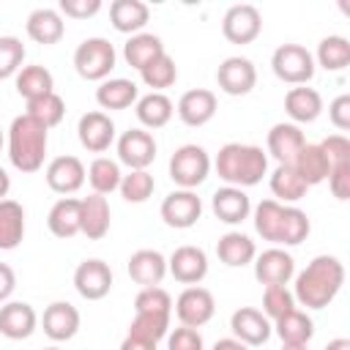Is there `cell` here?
I'll return each mask as SVG.
<instances>
[{
    "label": "cell",
    "instance_id": "ab89813d",
    "mask_svg": "<svg viewBox=\"0 0 350 350\" xmlns=\"http://www.w3.org/2000/svg\"><path fill=\"white\" fill-rule=\"evenodd\" d=\"M139 77H142V82L150 88V93H164L167 88L175 85V79H178V66H175V60L164 52V55L156 57L150 66H145V68L139 71Z\"/></svg>",
    "mask_w": 350,
    "mask_h": 350
},
{
    "label": "cell",
    "instance_id": "e0dca14e",
    "mask_svg": "<svg viewBox=\"0 0 350 350\" xmlns=\"http://www.w3.org/2000/svg\"><path fill=\"white\" fill-rule=\"evenodd\" d=\"M77 137H79V145L90 153H104L109 150V145L115 142V123L107 112L101 109H90L79 118L77 123Z\"/></svg>",
    "mask_w": 350,
    "mask_h": 350
},
{
    "label": "cell",
    "instance_id": "9f6ffc18",
    "mask_svg": "<svg viewBox=\"0 0 350 350\" xmlns=\"http://www.w3.org/2000/svg\"><path fill=\"white\" fill-rule=\"evenodd\" d=\"M8 191H11V175L0 167V200H5V197H8Z\"/></svg>",
    "mask_w": 350,
    "mask_h": 350
},
{
    "label": "cell",
    "instance_id": "d590c367",
    "mask_svg": "<svg viewBox=\"0 0 350 350\" xmlns=\"http://www.w3.org/2000/svg\"><path fill=\"white\" fill-rule=\"evenodd\" d=\"M25 238V208L16 200H0V252H11Z\"/></svg>",
    "mask_w": 350,
    "mask_h": 350
},
{
    "label": "cell",
    "instance_id": "83f0119b",
    "mask_svg": "<svg viewBox=\"0 0 350 350\" xmlns=\"http://www.w3.org/2000/svg\"><path fill=\"white\" fill-rule=\"evenodd\" d=\"M150 19V8L142 0H112L109 5V22L118 33L137 36Z\"/></svg>",
    "mask_w": 350,
    "mask_h": 350
},
{
    "label": "cell",
    "instance_id": "db71d44e",
    "mask_svg": "<svg viewBox=\"0 0 350 350\" xmlns=\"http://www.w3.org/2000/svg\"><path fill=\"white\" fill-rule=\"evenodd\" d=\"M120 350H156L153 342H142V339H134V336H126L120 342Z\"/></svg>",
    "mask_w": 350,
    "mask_h": 350
},
{
    "label": "cell",
    "instance_id": "44dd1931",
    "mask_svg": "<svg viewBox=\"0 0 350 350\" xmlns=\"http://www.w3.org/2000/svg\"><path fill=\"white\" fill-rule=\"evenodd\" d=\"M211 211L219 221L224 224H241L252 216V200L246 194V189H235V186H221L213 191L211 197Z\"/></svg>",
    "mask_w": 350,
    "mask_h": 350
},
{
    "label": "cell",
    "instance_id": "836d02e7",
    "mask_svg": "<svg viewBox=\"0 0 350 350\" xmlns=\"http://www.w3.org/2000/svg\"><path fill=\"white\" fill-rule=\"evenodd\" d=\"M268 186H271L273 200L282 202V205H295L309 191V186L295 175V170L290 164H276V170L268 178Z\"/></svg>",
    "mask_w": 350,
    "mask_h": 350
},
{
    "label": "cell",
    "instance_id": "484cf974",
    "mask_svg": "<svg viewBox=\"0 0 350 350\" xmlns=\"http://www.w3.org/2000/svg\"><path fill=\"white\" fill-rule=\"evenodd\" d=\"M25 30L36 44L52 46L66 36V22H63L57 8H36V11H30Z\"/></svg>",
    "mask_w": 350,
    "mask_h": 350
},
{
    "label": "cell",
    "instance_id": "7402d4cb",
    "mask_svg": "<svg viewBox=\"0 0 350 350\" xmlns=\"http://www.w3.org/2000/svg\"><path fill=\"white\" fill-rule=\"evenodd\" d=\"M304 145H306V137L295 123H273L265 137V148H268L265 153L273 156L276 164H293V159Z\"/></svg>",
    "mask_w": 350,
    "mask_h": 350
},
{
    "label": "cell",
    "instance_id": "4dcf8cb0",
    "mask_svg": "<svg viewBox=\"0 0 350 350\" xmlns=\"http://www.w3.org/2000/svg\"><path fill=\"white\" fill-rule=\"evenodd\" d=\"M134 112H137V120L142 123V129H150L153 131V129H164L172 120L175 104L164 93H145V96L137 98Z\"/></svg>",
    "mask_w": 350,
    "mask_h": 350
},
{
    "label": "cell",
    "instance_id": "3957f363",
    "mask_svg": "<svg viewBox=\"0 0 350 350\" xmlns=\"http://www.w3.org/2000/svg\"><path fill=\"white\" fill-rule=\"evenodd\" d=\"M49 129L30 115H16L8 126V161L19 172H38L46 159Z\"/></svg>",
    "mask_w": 350,
    "mask_h": 350
},
{
    "label": "cell",
    "instance_id": "d4e9b609",
    "mask_svg": "<svg viewBox=\"0 0 350 350\" xmlns=\"http://www.w3.org/2000/svg\"><path fill=\"white\" fill-rule=\"evenodd\" d=\"M284 112L290 115V123H295V126L314 123L320 118V112H323V96L314 88L295 85L284 96Z\"/></svg>",
    "mask_w": 350,
    "mask_h": 350
},
{
    "label": "cell",
    "instance_id": "cb8c5ba5",
    "mask_svg": "<svg viewBox=\"0 0 350 350\" xmlns=\"http://www.w3.org/2000/svg\"><path fill=\"white\" fill-rule=\"evenodd\" d=\"M129 276L142 287H159L167 276V257L156 249H137L126 265Z\"/></svg>",
    "mask_w": 350,
    "mask_h": 350
},
{
    "label": "cell",
    "instance_id": "ba28073f",
    "mask_svg": "<svg viewBox=\"0 0 350 350\" xmlns=\"http://www.w3.org/2000/svg\"><path fill=\"white\" fill-rule=\"evenodd\" d=\"M216 314V301L208 287L191 284L175 298V317L186 328H202Z\"/></svg>",
    "mask_w": 350,
    "mask_h": 350
},
{
    "label": "cell",
    "instance_id": "7dc6e473",
    "mask_svg": "<svg viewBox=\"0 0 350 350\" xmlns=\"http://www.w3.org/2000/svg\"><path fill=\"white\" fill-rule=\"evenodd\" d=\"M167 350H205V342L197 328L178 325L175 331L167 334Z\"/></svg>",
    "mask_w": 350,
    "mask_h": 350
},
{
    "label": "cell",
    "instance_id": "e575fe53",
    "mask_svg": "<svg viewBox=\"0 0 350 350\" xmlns=\"http://www.w3.org/2000/svg\"><path fill=\"white\" fill-rule=\"evenodd\" d=\"M271 325H273V334L282 339V345H309V339L314 336V320L301 309L282 314Z\"/></svg>",
    "mask_w": 350,
    "mask_h": 350
},
{
    "label": "cell",
    "instance_id": "91938a15",
    "mask_svg": "<svg viewBox=\"0 0 350 350\" xmlns=\"http://www.w3.org/2000/svg\"><path fill=\"white\" fill-rule=\"evenodd\" d=\"M3 142H5V137H3V129H0V150H3Z\"/></svg>",
    "mask_w": 350,
    "mask_h": 350
},
{
    "label": "cell",
    "instance_id": "f907efd6",
    "mask_svg": "<svg viewBox=\"0 0 350 350\" xmlns=\"http://www.w3.org/2000/svg\"><path fill=\"white\" fill-rule=\"evenodd\" d=\"M325 180H328V189L336 200H347L350 197V161L334 164Z\"/></svg>",
    "mask_w": 350,
    "mask_h": 350
},
{
    "label": "cell",
    "instance_id": "9a60e30c",
    "mask_svg": "<svg viewBox=\"0 0 350 350\" xmlns=\"http://www.w3.org/2000/svg\"><path fill=\"white\" fill-rule=\"evenodd\" d=\"M252 265H254V279L260 284H265V287H271V284H287L295 276V260L282 246H271V249L260 252L252 260Z\"/></svg>",
    "mask_w": 350,
    "mask_h": 350
},
{
    "label": "cell",
    "instance_id": "f546056e",
    "mask_svg": "<svg viewBox=\"0 0 350 350\" xmlns=\"http://www.w3.org/2000/svg\"><path fill=\"white\" fill-rule=\"evenodd\" d=\"M216 254H219V260H221L224 265H230V268H243V265H249V262L257 257V246H254V241H252L246 232L230 230V232H224V235L219 238Z\"/></svg>",
    "mask_w": 350,
    "mask_h": 350
},
{
    "label": "cell",
    "instance_id": "8992f818",
    "mask_svg": "<svg viewBox=\"0 0 350 350\" xmlns=\"http://www.w3.org/2000/svg\"><path fill=\"white\" fill-rule=\"evenodd\" d=\"M271 68H273L276 79H282L287 85H306L317 71L312 52L306 46H301V44L276 46L273 55H271Z\"/></svg>",
    "mask_w": 350,
    "mask_h": 350
},
{
    "label": "cell",
    "instance_id": "f35d334b",
    "mask_svg": "<svg viewBox=\"0 0 350 350\" xmlns=\"http://www.w3.org/2000/svg\"><path fill=\"white\" fill-rule=\"evenodd\" d=\"M312 57H314V66L325 71H342L350 63V41L345 36H325L317 44V52Z\"/></svg>",
    "mask_w": 350,
    "mask_h": 350
},
{
    "label": "cell",
    "instance_id": "d6986e66",
    "mask_svg": "<svg viewBox=\"0 0 350 350\" xmlns=\"http://www.w3.org/2000/svg\"><path fill=\"white\" fill-rule=\"evenodd\" d=\"M79 309L68 301H52L46 309H44V317H41V328L44 334L52 339V342H68L77 336L79 331Z\"/></svg>",
    "mask_w": 350,
    "mask_h": 350
},
{
    "label": "cell",
    "instance_id": "74e56055",
    "mask_svg": "<svg viewBox=\"0 0 350 350\" xmlns=\"http://www.w3.org/2000/svg\"><path fill=\"white\" fill-rule=\"evenodd\" d=\"M120 178H123L120 164H118L115 159H109V156H96V159L90 161V167H88V183H90L93 194L107 197V194L118 191Z\"/></svg>",
    "mask_w": 350,
    "mask_h": 350
},
{
    "label": "cell",
    "instance_id": "4316f807",
    "mask_svg": "<svg viewBox=\"0 0 350 350\" xmlns=\"http://www.w3.org/2000/svg\"><path fill=\"white\" fill-rule=\"evenodd\" d=\"M139 98V88L137 82L126 79V77H109L104 82H98L96 88V104L101 109H129L131 104H137Z\"/></svg>",
    "mask_w": 350,
    "mask_h": 350
},
{
    "label": "cell",
    "instance_id": "30bf717a",
    "mask_svg": "<svg viewBox=\"0 0 350 350\" xmlns=\"http://www.w3.org/2000/svg\"><path fill=\"white\" fill-rule=\"evenodd\" d=\"M118 164H126L129 170H148L156 159V137L148 129H129L118 137Z\"/></svg>",
    "mask_w": 350,
    "mask_h": 350
},
{
    "label": "cell",
    "instance_id": "603a6c76",
    "mask_svg": "<svg viewBox=\"0 0 350 350\" xmlns=\"http://www.w3.org/2000/svg\"><path fill=\"white\" fill-rule=\"evenodd\" d=\"M109 202L101 194H88L79 200V232L90 241H101L109 232Z\"/></svg>",
    "mask_w": 350,
    "mask_h": 350
},
{
    "label": "cell",
    "instance_id": "ac0fdd59",
    "mask_svg": "<svg viewBox=\"0 0 350 350\" xmlns=\"http://www.w3.org/2000/svg\"><path fill=\"white\" fill-rule=\"evenodd\" d=\"M216 107H219V101H216V93L213 90H208V88H191V90H186L178 98L175 112H178V118L186 126L200 129V126H205V123L213 120Z\"/></svg>",
    "mask_w": 350,
    "mask_h": 350
},
{
    "label": "cell",
    "instance_id": "5b68a950",
    "mask_svg": "<svg viewBox=\"0 0 350 350\" xmlns=\"http://www.w3.org/2000/svg\"><path fill=\"white\" fill-rule=\"evenodd\" d=\"M211 156L202 145H194V142H186L180 145L172 156H170V178L178 189H197L200 183H205V178L211 175Z\"/></svg>",
    "mask_w": 350,
    "mask_h": 350
},
{
    "label": "cell",
    "instance_id": "bcb514c9",
    "mask_svg": "<svg viewBox=\"0 0 350 350\" xmlns=\"http://www.w3.org/2000/svg\"><path fill=\"white\" fill-rule=\"evenodd\" d=\"M25 63V44L16 36H0V79L16 77Z\"/></svg>",
    "mask_w": 350,
    "mask_h": 350
},
{
    "label": "cell",
    "instance_id": "d6a6232c",
    "mask_svg": "<svg viewBox=\"0 0 350 350\" xmlns=\"http://www.w3.org/2000/svg\"><path fill=\"white\" fill-rule=\"evenodd\" d=\"M46 227L55 238H74L79 232V200L77 197H60L49 213H46Z\"/></svg>",
    "mask_w": 350,
    "mask_h": 350
},
{
    "label": "cell",
    "instance_id": "7bdbcfd3",
    "mask_svg": "<svg viewBox=\"0 0 350 350\" xmlns=\"http://www.w3.org/2000/svg\"><path fill=\"white\" fill-rule=\"evenodd\" d=\"M170 334V314H134L129 325V336L159 345Z\"/></svg>",
    "mask_w": 350,
    "mask_h": 350
},
{
    "label": "cell",
    "instance_id": "680465c9",
    "mask_svg": "<svg viewBox=\"0 0 350 350\" xmlns=\"http://www.w3.org/2000/svg\"><path fill=\"white\" fill-rule=\"evenodd\" d=\"M282 350H309V345H282Z\"/></svg>",
    "mask_w": 350,
    "mask_h": 350
},
{
    "label": "cell",
    "instance_id": "94428289",
    "mask_svg": "<svg viewBox=\"0 0 350 350\" xmlns=\"http://www.w3.org/2000/svg\"><path fill=\"white\" fill-rule=\"evenodd\" d=\"M44 350H60V347H57V345H52V347H44Z\"/></svg>",
    "mask_w": 350,
    "mask_h": 350
},
{
    "label": "cell",
    "instance_id": "816d5d0a",
    "mask_svg": "<svg viewBox=\"0 0 350 350\" xmlns=\"http://www.w3.org/2000/svg\"><path fill=\"white\" fill-rule=\"evenodd\" d=\"M328 120L334 123V129L347 131L350 129V96L342 93L328 104Z\"/></svg>",
    "mask_w": 350,
    "mask_h": 350
},
{
    "label": "cell",
    "instance_id": "60d3db41",
    "mask_svg": "<svg viewBox=\"0 0 350 350\" xmlns=\"http://www.w3.org/2000/svg\"><path fill=\"white\" fill-rule=\"evenodd\" d=\"M25 115H30L33 120H38L44 129H55V126L63 120V115H66V101H63L57 93H46V96H41V98L27 101Z\"/></svg>",
    "mask_w": 350,
    "mask_h": 350
},
{
    "label": "cell",
    "instance_id": "2e32d148",
    "mask_svg": "<svg viewBox=\"0 0 350 350\" xmlns=\"http://www.w3.org/2000/svg\"><path fill=\"white\" fill-rule=\"evenodd\" d=\"M230 331H232V336H235L238 342H243L246 347H260V345H265V342L271 339L273 325H271V320H268L260 309H254V306H241V309H235V312L230 314Z\"/></svg>",
    "mask_w": 350,
    "mask_h": 350
},
{
    "label": "cell",
    "instance_id": "52a82bcc",
    "mask_svg": "<svg viewBox=\"0 0 350 350\" xmlns=\"http://www.w3.org/2000/svg\"><path fill=\"white\" fill-rule=\"evenodd\" d=\"M161 221L172 230H189L202 216V200L191 189H175L161 200Z\"/></svg>",
    "mask_w": 350,
    "mask_h": 350
},
{
    "label": "cell",
    "instance_id": "ee69618b",
    "mask_svg": "<svg viewBox=\"0 0 350 350\" xmlns=\"http://www.w3.org/2000/svg\"><path fill=\"white\" fill-rule=\"evenodd\" d=\"M293 309H298V304H295L293 290H287V284H271L262 290V314L271 323L279 320L282 314L293 312Z\"/></svg>",
    "mask_w": 350,
    "mask_h": 350
},
{
    "label": "cell",
    "instance_id": "681fc988",
    "mask_svg": "<svg viewBox=\"0 0 350 350\" xmlns=\"http://www.w3.org/2000/svg\"><path fill=\"white\" fill-rule=\"evenodd\" d=\"M57 11H60V16L88 19V16H96L101 11V0H60Z\"/></svg>",
    "mask_w": 350,
    "mask_h": 350
},
{
    "label": "cell",
    "instance_id": "8fae6325",
    "mask_svg": "<svg viewBox=\"0 0 350 350\" xmlns=\"http://www.w3.org/2000/svg\"><path fill=\"white\" fill-rule=\"evenodd\" d=\"M44 178H46V186L55 191V194H63V197H71L77 194L85 180H88V170L85 164L77 159V156H55L46 170H44Z\"/></svg>",
    "mask_w": 350,
    "mask_h": 350
},
{
    "label": "cell",
    "instance_id": "6f0895ef",
    "mask_svg": "<svg viewBox=\"0 0 350 350\" xmlns=\"http://www.w3.org/2000/svg\"><path fill=\"white\" fill-rule=\"evenodd\" d=\"M323 350H350V339H345V336H339V339H331Z\"/></svg>",
    "mask_w": 350,
    "mask_h": 350
},
{
    "label": "cell",
    "instance_id": "277c9868",
    "mask_svg": "<svg viewBox=\"0 0 350 350\" xmlns=\"http://www.w3.org/2000/svg\"><path fill=\"white\" fill-rule=\"evenodd\" d=\"M115 63H118V52H115V46H112L107 38H101V36L85 38V41L74 49V68H77V74H79L82 79H88V82H104V79H109Z\"/></svg>",
    "mask_w": 350,
    "mask_h": 350
},
{
    "label": "cell",
    "instance_id": "9c48e42d",
    "mask_svg": "<svg viewBox=\"0 0 350 350\" xmlns=\"http://www.w3.org/2000/svg\"><path fill=\"white\" fill-rule=\"evenodd\" d=\"M221 33L230 44H252L260 33H262V14L257 5L252 3H238V5H230L224 19H221Z\"/></svg>",
    "mask_w": 350,
    "mask_h": 350
},
{
    "label": "cell",
    "instance_id": "6da1fadb",
    "mask_svg": "<svg viewBox=\"0 0 350 350\" xmlns=\"http://www.w3.org/2000/svg\"><path fill=\"white\" fill-rule=\"evenodd\" d=\"M345 284V265L334 254H317L301 273H295V304L306 309H325Z\"/></svg>",
    "mask_w": 350,
    "mask_h": 350
},
{
    "label": "cell",
    "instance_id": "ffe728a7",
    "mask_svg": "<svg viewBox=\"0 0 350 350\" xmlns=\"http://www.w3.org/2000/svg\"><path fill=\"white\" fill-rule=\"evenodd\" d=\"M38 328V314L27 301H5L0 306V334L11 342L33 336Z\"/></svg>",
    "mask_w": 350,
    "mask_h": 350
},
{
    "label": "cell",
    "instance_id": "b9f144b4",
    "mask_svg": "<svg viewBox=\"0 0 350 350\" xmlns=\"http://www.w3.org/2000/svg\"><path fill=\"white\" fill-rule=\"evenodd\" d=\"M153 189H156V180H153V175H150L148 170H129V172L120 178V186H118L120 197H123L126 202H131V205L145 202V200L153 194Z\"/></svg>",
    "mask_w": 350,
    "mask_h": 350
},
{
    "label": "cell",
    "instance_id": "c3c4849f",
    "mask_svg": "<svg viewBox=\"0 0 350 350\" xmlns=\"http://www.w3.org/2000/svg\"><path fill=\"white\" fill-rule=\"evenodd\" d=\"M323 148V153L328 156V164H342V161H350V139L345 134H328L323 142H317Z\"/></svg>",
    "mask_w": 350,
    "mask_h": 350
},
{
    "label": "cell",
    "instance_id": "1f68e13d",
    "mask_svg": "<svg viewBox=\"0 0 350 350\" xmlns=\"http://www.w3.org/2000/svg\"><path fill=\"white\" fill-rule=\"evenodd\" d=\"M167 49H164V44H161V38L159 36H153V33H137V36H129V41L123 44V60L131 66V68H137V71H142L145 66H150L156 57H161Z\"/></svg>",
    "mask_w": 350,
    "mask_h": 350
},
{
    "label": "cell",
    "instance_id": "7c38bea8",
    "mask_svg": "<svg viewBox=\"0 0 350 350\" xmlns=\"http://www.w3.org/2000/svg\"><path fill=\"white\" fill-rule=\"evenodd\" d=\"M216 85L227 96H246L257 85V68L249 57H241V55L224 57L216 68Z\"/></svg>",
    "mask_w": 350,
    "mask_h": 350
},
{
    "label": "cell",
    "instance_id": "5bb4252c",
    "mask_svg": "<svg viewBox=\"0 0 350 350\" xmlns=\"http://www.w3.org/2000/svg\"><path fill=\"white\" fill-rule=\"evenodd\" d=\"M167 273H170L175 282L186 284V287L200 284V282L208 276V254H205L200 246L183 243V246H178V249L170 254V260H167Z\"/></svg>",
    "mask_w": 350,
    "mask_h": 350
},
{
    "label": "cell",
    "instance_id": "4fadbf2b",
    "mask_svg": "<svg viewBox=\"0 0 350 350\" xmlns=\"http://www.w3.org/2000/svg\"><path fill=\"white\" fill-rule=\"evenodd\" d=\"M74 290L85 301H101L112 290V268L98 257L82 260L74 268Z\"/></svg>",
    "mask_w": 350,
    "mask_h": 350
},
{
    "label": "cell",
    "instance_id": "11a10c76",
    "mask_svg": "<svg viewBox=\"0 0 350 350\" xmlns=\"http://www.w3.org/2000/svg\"><path fill=\"white\" fill-rule=\"evenodd\" d=\"M211 350H249V347H246L243 342H238L235 336H224V339H219Z\"/></svg>",
    "mask_w": 350,
    "mask_h": 350
},
{
    "label": "cell",
    "instance_id": "8d00e7d4",
    "mask_svg": "<svg viewBox=\"0 0 350 350\" xmlns=\"http://www.w3.org/2000/svg\"><path fill=\"white\" fill-rule=\"evenodd\" d=\"M14 88L25 101H33L46 93H55V77L44 66H22L14 77Z\"/></svg>",
    "mask_w": 350,
    "mask_h": 350
},
{
    "label": "cell",
    "instance_id": "f1b7e54d",
    "mask_svg": "<svg viewBox=\"0 0 350 350\" xmlns=\"http://www.w3.org/2000/svg\"><path fill=\"white\" fill-rule=\"evenodd\" d=\"M290 167L295 170V175H298L306 186H317V183H323V180L328 178V172H331L328 156L323 153V148H320L317 142H306V145L298 150V156L293 159Z\"/></svg>",
    "mask_w": 350,
    "mask_h": 350
},
{
    "label": "cell",
    "instance_id": "f5cc1de1",
    "mask_svg": "<svg viewBox=\"0 0 350 350\" xmlns=\"http://www.w3.org/2000/svg\"><path fill=\"white\" fill-rule=\"evenodd\" d=\"M14 290H16V273L8 262H0V304H5Z\"/></svg>",
    "mask_w": 350,
    "mask_h": 350
},
{
    "label": "cell",
    "instance_id": "7a4b0ae2",
    "mask_svg": "<svg viewBox=\"0 0 350 350\" xmlns=\"http://www.w3.org/2000/svg\"><path fill=\"white\" fill-rule=\"evenodd\" d=\"M213 167H216V175L224 180V186L249 189L268 175V153L260 145L227 142L219 148Z\"/></svg>",
    "mask_w": 350,
    "mask_h": 350
},
{
    "label": "cell",
    "instance_id": "f6af8a7d",
    "mask_svg": "<svg viewBox=\"0 0 350 350\" xmlns=\"http://www.w3.org/2000/svg\"><path fill=\"white\" fill-rule=\"evenodd\" d=\"M134 314H172V295L164 287H142L134 298Z\"/></svg>",
    "mask_w": 350,
    "mask_h": 350
}]
</instances>
